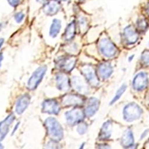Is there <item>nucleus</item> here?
I'll use <instances>...</instances> for the list:
<instances>
[{
  "label": "nucleus",
  "instance_id": "nucleus-6",
  "mask_svg": "<svg viewBox=\"0 0 149 149\" xmlns=\"http://www.w3.org/2000/svg\"><path fill=\"white\" fill-rule=\"evenodd\" d=\"M67 122L70 125H74L81 121L84 117L83 111L78 109L67 111L65 114Z\"/></svg>",
  "mask_w": 149,
  "mask_h": 149
},
{
  "label": "nucleus",
  "instance_id": "nucleus-16",
  "mask_svg": "<svg viewBox=\"0 0 149 149\" xmlns=\"http://www.w3.org/2000/svg\"><path fill=\"white\" fill-rule=\"evenodd\" d=\"M113 73V68L109 63H102L98 66V73L101 78L106 79L109 78Z\"/></svg>",
  "mask_w": 149,
  "mask_h": 149
},
{
  "label": "nucleus",
  "instance_id": "nucleus-22",
  "mask_svg": "<svg viewBox=\"0 0 149 149\" xmlns=\"http://www.w3.org/2000/svg\"><path fill=\"white\" fill-rule=\"evenodd\" d=\"M75 63H76L75 59L73 58H70L69 59L68 58L63 60V63H61V66L66 71L70 72L73 69L74 65H75Z\"/></svg>",
  "mask_w": 149,
  "mask_h": 149
},
{
  "label": "nucleus",
  "instance_id": "nucleus-3",
  "mask_svg": "<svg viewBox=\"0 0 149 149\" xmlns=\"http://www.w3.org/2000/svg\"><path fill=\"white\" fill-rule=\"evenodd\" d=\"M99 49L105 57L111 58L114 57L118 52L116 46L109 38H103L99 42Z\"/></svg>",
  "mask_w": 149,
  "mask_h": 149
},
{
  "label": "nucleus",
  "instance_id": "nucleus-10",
  "mask_svg": "<svg viewBox=\"0 0 149 149\" xmlns=\"http://www.w3.org/2000/svg\"><path fill=\"white\" fill-rule=\"evenodd\" d=\"M31 98L29 95L25 94L21 96L16 103V111L18 115H21L24 112L30 104Z\"/></svg>",
  "mask_w": 149,
  "mask_h": 149
},
{
  "label": "nucleus",
  "instance_id": "nucleus-26",
  "mask_svg": "<svg viewBox=\"0 0 149 149\" xmlns=\"http://www.w3.org/2000/svg\"><path fill=\"white\" fill-rule=\"evenodd\" d=\"M137 25H138L139 29H140L141 31H144L147 28V23L144 19H141L139 20L138 23H137Z\"/></svg>",
  "mask_w": 149,
  "mask_h": 149
},
{
  "label": "nucleus",
  "instance_id": "nucleus-13",
  "mask_svg": "<svg viewBox=\"0 0 149 149\" xmlns=\"http://www.w3.org/2000/svg\"><path fill=\"white\" fill-rule=\"evenodd\" d=\"M72 84L74 88L79 93L84 94L87 93L88 87L85 82L79 77L74 76L72 78Z\"/></svg>",
  "mask_w": 149,
  "mask_h": 149
},
{
  "label": "nucleus",
  "instance_id": "nucleus-32",
  "mask_svg": "<svg viewBox=\"0 0 149 149\" xmlns=\"http://www.w3.org/2000/svg\"><path fill=\"white\" fill-rule=\"evenodd\" d=\"M148 133H149V130H146L141 135V136H140L141 140L144 139L146 137V136L148 135Z\"/></svg>",
  "mask_w": 149,
  "mask_h": 149
},
{
  "label": "nucleus",
  "instance_id": "nucleus-38",
  "mask_svg": "<svg viewBox=\"0 0 149 149\" xmlns=\"http://www.w3.org/2000/svg\"><path fill=\"white\" fill-rule=\"evenodd\" d=\"M133 57L134 56H130V58H129V61H131V60L133 58Z\"/></svg>",
  "mask_w": 149,
  "mask_h": 149
},
{
  "label": "nucleus",
  "instance_id": "nucleus-7",
  "mask_svg": "<svg viewBox=\"0 0 149 149\" xmlns=\"http://www.w3.org/2000/svg\"><path fill=\"white\" fill-rule=\"evenodd\" d=\"M15 119L13 114L8 115L4 120L0 122V141L3 140L8 134L11 124Z\"/></svg>",
  "mask_w": 149,
  "mask_h": 149
},
{
  "label": "nucleus",
  "instance_id": "nucleus-9",
  "mask_svg": "<svg viewBox=\"0 0 149 149\" xmlns=\"http://www.w3.org/2000/svg\"><path fill=\"white\" fill-rule=\"evenodd\" d=\"M82 71L86 79L92 85L97 86L98 85V80L97 79L95 72L91 66H84L82 68Z\"/></svg>",
  "mask_w": 149,
  "mask_h": 149
},
{
  "label": "nucleus",
  "instance_id": "nucleus-25",
  "mask_svg": "<svg viewBox=\"0 0 149 149\" xmlns=\"http://www.w3.org/2000/svg\"><path fill=\"white\" fill-rule=\"evenodd\" d=\"M88 126L85 123H82L79 124V125L77 127V131L80 135L84 134L86 131H87Z\"/></svg>",
  "mask_w": 149,
  "mask_h": 149
},
{
  "label": "nucleus",
  "instance_id": "nucleus-35",
  "mask_svg": "<svg viewBox=\"0 0 149 149\" xmlns=\"http://www.w3.org/2000/svg\"><path fill=\"white\" fill-rule=\"evenodd\" d=\"M146 11H147V14L149 15V3L147 4V8H146Z\"/></svg>",
  "mask_w": 149,
  "mask_h": 149
},
{
  "label": "nucleus",
  "instance_id": "nucleus-28",
  "mask_svg": "<svg viewBox=\"0 0 149 149\" xmlns=\"http://www.w3.org/2000/svg\"><path fill=\"white\" fill-rule=\"evenodd\" d=\"M24 17V15L23 13H21V12H19V13H17L15 15V20L17 23H20L23 21V19Z\"/></svg>",
  "mask_w": 149,
  "mask_h": 149
},
{
  "label": "nucleus",
  "instance_id": "nucleus-33",
  "mask_svg": "<svg viewBox=\"0 0 149 149\" xmlns=\"http://www.w3.org/2000/svg\"><path fill=\"white\" fill-rule=\"evenodd\" d=\"M3 43H4V39L0 38V48H1V47H2Z\"/></svg>",
  "mask_w": 149,
  "mask_h": 149
},
{
  "label": "nucleus",
  "instance_id": "nucleus-34",
  "mask_svg": "<svg viewBox=\"0 0 149 149\" xmlns=\"http://www.w3.org/2000/svg\"><path fill=\"white\" fill-rule=\"evenodd\" d=\"M3 54H0V67H1V61L3 60Z\"/></svg>",
  "mask_w": 149,
  "mask_h": 149
},
{
  "label": "nucleus",
  "instance_id": "nucleus-31",
  "mask_svg": "<svg viewBox=\"0 0 149 149\" xmlns=\"http://www.w3.org/2000/svg\"><path fill=\"white\" fill-rule=\"evenodd\" d=\"M98 149H111V147L107 144H101L98 146Z\"/></svg>",
  "mask_w": 149,
  "mask_h": 149
},
{
  "label": "nucleus",
  "instance_id": "nucleus-23",
  "mask_svg": "<svg viewBox=\"0 0 149 149\" xmlns=\"http://www.w3.org/2000/svg\"><path fill=\"white\" fill-rule=\"evenodd\" d=\"M127 87V86L126 84H123L120 86L119 88L117 90L114 97L113 98L112 100H111L110 104H114L115 102H116L119 100V99L121 97V96L123 95V94L126 91Z\"/></svg>",
  "mask_w": 149,
  "mask_h": 149
},
{
  "label": "nucleus",
  "instance_id": "nucleus-20",
  "mask_svg": "<svg viewBox=\"0 0 149 149\" xmlns=\"http://www.w3.org/2000/svg\"><path fill=\"white\" fill-rule=\"evenodd\" d=\"M61 27V24L60 20L56 19L53 20L52 26L50 27V30H49V35L53 37V38H55L60 32Z\"/></svg>",
  "mask_w": 149,
  "mask_h": 149
},
{
  "label": "nucleus",
  "instance_id": "nucleus-41",
  "mask_svg": "<svg viewBox=\"0 0 149 149\" xmlns=\"http://www.w3.org/2000/svg\"><path fill=\"white\" fill-rule=\"evenodd\" d=\"M62 1H67V0H62Z\"/></svg>",
  "mask_w": 149,
  "mask_h": 149
},
{
  "label": "nucleus",
  "instance_id": "nucleus-36",
  "mask_svg": "<svg viewBox=\"0 0 149 149\" xmlns=\"http://www.w3.org/2000/svg\"><path fill=\"white\" fill-rule=\"evenodd\" d=\"M36 1H38V2H39V3H44L45 1H47V0H36Z\"/></svg>",
  "mask_w": 149,
  "mask_h": 149
},
{
  "label": "nucleus",
  "instance_id": "nucleus-5",
  "mask_svg": "<svg viewBox=\"0 0 149 149\" xmlns=\"http://www.w3.org/2000/svg\"><path fill=\"white\" fill-rule=\"evenodd\" d=\"M148 79L147 74L145 72H140L134 77L132 86L134 90L142 91L144 90L148 85Z\"/></svg>",
  "mask_w": 149,
  "mask_h": 149
},
{
  "label": "nucleus",
  "instance_id": "nucleus-12",
  "mask_svg": "<svg viewBox=\"0 0 149 149\" xmlns=\"http://www.w3.org/2000/svg\"><path fill=\"white\" fill-rule=\"evenodd\" d=\"M56 82L58 88L62 91H67L70 87L69 78L63 73H59L56 77Z\"/></svg>",
  "mask_w": 149,
  "mask_h": 149
},
{
  "label": "nucleus",
  "instance_id": "nucleus-1",
  "mask_svg": "<svg viewBox=\"0 0 149 149\" xmlns=\"http://www.w3.org/2000/svg\"><path fill=\"white\" fill-rule=\"evenodd\" d=\"M45 123L48 134L52 139L60 141L63 138V129L55 118H49L46 119Z\"/></svg>",
  "mask_w": 149,
  "mask_h": 149
},
{
  "label": "nucleus",
  "instance_id": "nucleus-37",
  "mask_svg": "<svg viewBox=\"0 0 149 149\" xmlns=\"http://www.w3.org/2000/svg\"><path fill=\"white\" fill-rule=\"evenodd\" d=\"M84 145H85V144L84 143H83L81 146V147H80V148H79V149H84Z\"/></svg>",
  "mask_w": 149,
  "mask_h": 149
},
{
  "label": "nucleus",
  "instance_id": "nucleus-29",
  "mask_svg": "<svg viewBox=\"0 0 149 149\" xmlns=\"http://www.w3.org/2000/svg\"><path fill=\"white\" fill-rule=\"evenodd\" d=\"M78 50V47L75 44H72L68 46L67 48V52H70L69 53H74L77 52Z\"/></svg>",
  "mask_w": 149,
  "mask_h": 149
},
{
  "label": "nucleus",
  "instance_id": "nucleus-17",
  "mask_svg": "<svg viewBox=\"0 0 149 149\" xmlns=\"http://www.w3.org/2000/svg\"><path fill=\"white\" fill-rule=\"evenodd\" d=\"M60 5L57 1L52 0L46 4L44 7V12L47 15H54L58 12Z\"/></svg>",
  "mask_w": 149,
  "mask_h": 149
},
{
  "label": "nucleus",
  "instance_id": "nucleus-14",
  "mask_svg": "<svg viewBox=\"0 0 149 149\" xmlns=\"http://www.w3.org/2000/svg\"><path fill=\"white\" fill-rule=\"evenodd\" d=\"M62 103L66 106L81 105L83 103V99L76 95H67L63 97Z\"/></svg>",
  "mask_w": 149,
  "mask_h": 149
},
{
  "label": "nucleus",
  "instance_id": "nucleus-2",
  "mask_svg": "<svg viewBox=\"0 0 149 149\" xmlns=\"http://www.w3.org/2000/svg\"><path fill=\"white\" fill-rule=\"evenodd\" d=\"M142 113V109L138 104L131 103L126 105L123 109V119L128 122H132L140 119Z\"/></svg>",
  "mask_w": 149,
  "mask_h": 149
},
{
  "label": "nucleus",
  "instance_id": "nucleus-4",
  "mask_svg": "<svg viewBox=\"0 0 149 149\" xmlns=\"http://www.w3.org/2000/svg\"><path fill=\"white\" fill-rule=\"evenodd\" d=\"M47 69L45 66H41L33 72L28 82V86L29 90H33L38 86L45 75Z\"/></svg>",
  "mask_w": 149,
  "mask_h": 149
},
{
  "label": "nucleus",
  "instance_id": "nucleus-30",
  "mask_svg": "<svg viewBox=\"0 0 149 149\" xmlns=\"http://www.w3.org/2000/svg\"><path fill=\"white\" fill-rule=\"evenodd\" d=\"M8 1L11 6L15 7L19 4L20 0H8Z\"/></svg>",
  "mask_w": 149,
  "mask_h": 149
},
{
  "label": "nucleus",
  "instance_id": "nucleus-19",
  "mask_svg": "<svg viewBox=\"0 0 149 149\" xmlns=\"http://www.w3.org/2000/svg\"><path fill=\"white\" fill-rule=\"evenodd\" d=\"M111 126L112 124L110 121L106 122L102 126L99 138L102 140L109 139L111 135Z\"/></svg>",
  "mask_w": 149,
  "mask_h": 149
},
{
  "label": "nucleus",
  "instance_id": "nucleus-18",
  "mask_svg": "<svg viewBox=\"0 0 149 149\" xmlns=\"http://www.w3.org/2000/svg\"><path fill=\"white\" fill-rule=\"evenodd\" d=\"M121 143L124 147L127 148L134 144V138L132 132L128 130L123 134L121 138Z\"/></svg>",
  "mask_w": 149,
  "mask_h": 149
},
{
  "label": "nucleus",
  "instance_id": "nucleus-39",
  "mask_svg": "<svg viewBox=\"0 0 149 149\" xmlns=\"http://www.w3.org/2000/svg\"><path fill=\"white\" fill-rule=\"evenodd\" d=\"M0 149H3V146L0 144Z\"/></svg>",
  "mask_w": 149,
  "mask_h": 149
},
{
  "label": "nucleus",
  "instance_id": "nucleus-15",
  "mask_svg": "<svg viewBox=\"0 0 149 149\" xmlns=\"http://www.w3.org/2000/svg\"><path fill=\"white\" fill-rule=\"evenodd\" d=\"M99 101L95 98H91L85 109V114L86 116L91 117L93 116L98 109Z\"/></svg>",
  "mask_w": 149,
  "mask_h": 149
},
{
  "label": "nucleus",
  "instance_id": "nucleus-27",
  "mask_svg": "<svg viewBox=\"0 0 149 149\" xmlns=\"http://www.w3.org/2000/svg\"><path fill=\"white\" fill-rule=\"evenodd\" d=\"M141 61L145 65L149 64V52H145L141 56Z\"/></svg>",
  "mask_w": 149,
  "mask_h": 149
},
{
  "label": "nucleus",
  "instance_id": "nucleus-24",
  "mask_svg": "<svg viewBox=\"0 0 149 149\" xmlns=\"http://www.w3.org/2000/svg\"><path fill=\"white\" fill-rule=\"evenodd\" d=\"M79 26L80 29L81 30L82 32H85L87 29V21H86V19L84 17H80L79 18Z\"/></svg>",
  "mask_w": 149,
  "mask_h": 149
},
{
  "label": "nucleus",
  "instance_id": "nucleus-11",
  "mask_svg": "<svg viewBox=\"0 0 149 149\" xmlns=\"http://www.w3.org/2000/svg\"><path fill=\"white\" fill-rule=\"evenodd\" d=\"M124 36L127 42L130 44L135 43L139 40V34L132 26H128L125 29Z\"/></svg>",
  "mask_w": 149,
  "mask_h": 149
},
{
  "label": "nucleus",
  "instance_id": "nucleus-42",
  "mask_svg": "<svg viewBox=\"0 0 149 149\" xmlns=\"http://www.w3.org/2000/svg\"><path fill=\"white\" fill-rule=\"evenodd\" d=\"M80 1H84V0H80Z\"/></svg>",
  "mask_w": 149,
  "mask_h": 149
},
{
  "label": "nucleus",
  "instance_id": "nucleus-8",
  "mask_svg": "<svg viewBox=\"0 0 149 149\" xmlns=\"http://www.w3.org/2000/svg\"><path fill=\"white\" fill-rule=\"evenodd\" d=\"M60 110V106L58 103L55 100H45L42 104V111L44 113L57 115L59 113Z\"/></svg>",
  "mask_w": 149,
  "mask_h": 149
},
{
  "label": "nucleus",
  "instance_id": "nucleus-40",
  "mask_svg": "<svg viewBox=\"0 0 149 149\" xmlns=\"http://www.w3.org/2000/svg\"><path fill=\"white\" fill-rule=\"evenodd\" d=\"M1 24H0V31H1Z\"/></svg>",
  "mask_w": 149,
  "mask_h": 149
},
{
  "label": "nucleus",
  "instance_id": "nucleus-21",
  "mask_svg": "<svg viewBox=\"0 0 149 149\" xmlns=\"http://www.w3.org/2000/svg\"><path fill=\"white\" fill-rule=\"evenodd\" d=\"M75 34V23L74 22H71L68 26L65 34V38L66 40H71Z\"/></svg>",
  "mask_w": 149,
  "mask_h": 149
}]
</instances>
